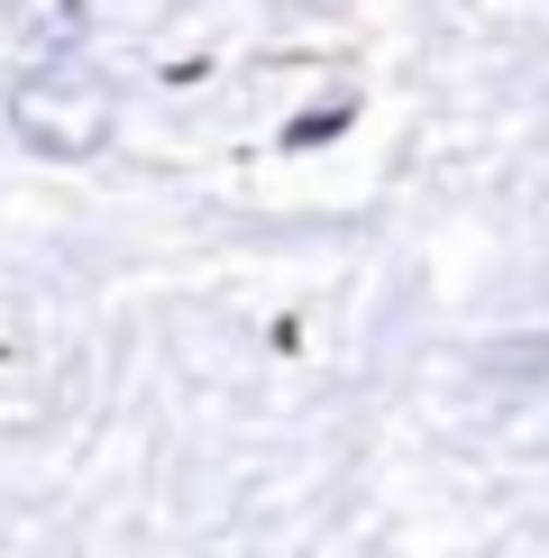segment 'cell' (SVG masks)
Segmentation results:
<instances>
[{
    "mask_svg": "<svg viewBox=\"0 0 549 558\" xmlns=\"http://www.w3.org/2000/svg\"><path fill=\"white\" fill-rule=\"evenodd\" d=\"M476 376H486L503 403H532V393H549V330H513V339L476 348Z\"/></svg>",
    "mask_w": 549,
    "mask_h": 558,
    "instance_id": "obj_2",
    "label": "cell"
},
{
    "mask_svg": "<svg viewBox=\"0 0 549 558\" xmlns=\"http://www.w3.org/2000/svg\"><path fill=\"white\" fill-rule=\"evenodd\" d=\"M110 129H120V92H110V74L83 64V56H37L28 74L10 83V137L28 156L83 166V156L110 147Z\"/></svg>",
    "mask_w": 549,
    "mask_h": 558,
    "instance_id": "obj_1",
    "label": "cell"
},
{
    "mask_svg": "<svg viewBox=\"0 0 549 558\" xmlns=\"http://www.w3.org/2000/svg\"><path fill=\"white\" fill-rule=\"evenodd\" d=\"M28 46L37 56H74L83 46V0H37L28 10Z\"/></svg>",
    "mask_w": 549,
    "mask_h": 558,
    "instance_id": "obj_3",
    "label": "cell"
}]
</instances>
